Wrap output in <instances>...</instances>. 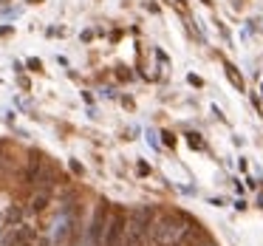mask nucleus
<instances>
[{
	"mask_svg": "<svg viewBox=\"0 0 263 246\" xmlns=\"http://www.w3.org/2000/svg\"><path fill=\"white\" fill-rule=\"evenodd\" d=\"M195 221H190L187 215L181 212H167V215H156L153 226H150V235L147 240L153 246H170V243H178L181 235L193 226Z\"/></svg>",
	"mask_w": 263,
	"mask_h": 246,
	"instance_id": "obj_1",
	"label": "nucleus"
},
{
	"mask_svg": "<svg viewBox=\"0 0 263 246\" xmlns=\"http://www.w3.org/2000/svg\"><path fill=\"white\" fill-rule=\"evenodd\" d=\"M156 221V206L153 204H142L127 215V226H125V238L122 246H144L147 243L150 226Z\"/></svg>",
	"mask_w": 263,
	"mask_h": 246,
	"instance_id": "obj_2",
	"label": "nucleus"
},
{
	"mask_svg": "<svg viewBox=\"0 0 263 246\" xmlns=\"http://www.w3.org/2000/svg\"><path fill=\"white\" fill-rule=\"evenodd\" d=\"M125 226H127V212L122 210V206L110 210L108 223H105V235H102V246H122Z\"/></svg>",
	"mask_w": 263,
	"mask_h": 246,
	"instance_id": "obj_3",
	"label": "nucleus"
},
{
	"mask_svg": "<svg viewBox=\"0 0 263 246\" xmlns=\"http://www.w3.org/2000/svg\"><path fill=\"white\" fill-rule=\"evenodd\" d=\"M108 215H110V204H108V201H99V204L93 206L91 226H88V240H91V246H102V235H105Z\"/></svg>",
	"mask_w": 263,
	"mask_h": 246,
	"instance_id": "obj_4",
	"label": "nucleus"
},
{
	"mask_svg": "<svg viewBox=\"0 0 263 246\" xmlns=\"http://www.w3.org/2000/svg\"><path fill=\"white\" fill-rule=\"evenodd\" d=\"M34 226L29 223H17V226H6V232L0 235V246H23L34 238Z\"/></svg>",
	"mask_w": 263,
	"mask_h": 246,
	"instance_id": "obj_5",
	"label": "nucleus"
},
{
	"mask_svg": "<svg viewBox=\"0 0 263 246\" xmlns=\"http://www.w3.org/2000/svg\"><path fill=\"white\" fill-rule=\"evenodd\" d=\"M43 167H46V159H43L40 153H31L29 161H26V167H23V173H20V184H23V187H34L40 173H43Z\"/></svg>",
	"mask_w": 263,
	"mask_h": 246,
	"instance_id": "obj_6",
	"label": "nucleus"
},
{
	"mask_svg": "<svg viewBox=\"0 0 263 246\" xmlns=\"http://www.w3.org/2000/svg\"><path fill=\"white\" fill-rule=\"evenodd\" d=\"M48 206H51V190H34V195L29 198L26 212H31V215H43Z\"/></svg>",
	"mask_w": 263,
	"mask_h": 246,
	"instance_id": "obj_7",
	"label": "nucleus"
},
{
	"mask_svg": "<svg viewBox=\"0 0 263 246\" xmlns=\"http://www.w3.org/2000/svg\"><path fill=\"white\" fill-rule=\"evenodd\" d=\"M23 215H26V210L20 204L6 206L3 210V226H17V223H23Z\"/></svg>",
	"mask_w": 263,
	"mask_h": 246,
	"instance_id": "obj_8",
	"label": "nucleus"
},
{
	"mask_svg": "<svg viewBox=\"0 0 263 246\" xmlns=\"http://www.w3.org/2000/svg\"><path fill=\"white\" fill-rule=\"evenodd\" d=\"M9 164H12V153H9V144L0 142V176L9 173Z\"/></svg>",
	"mask_w": 263,
	"mask_h": 246,
	"instance_id": "obj_9",
	"label": "nucleus"
},
{
	"mask_svg": "<svg viewBox=\"0 0 263 246\" xmlns=\"http://www.w3.org/2000/svg\"><path fill=\"white\" fill-rule=\"evenodd\" d=\"M227 77L232 80V85H235V88H240V91H243V80H240V77L235 74V68H232V65H227Z\"/></svg>",
	"mask_w": 263,
	"mask_h": 246,
	"instance_id": "obj_10",
	"label": "nucleus"
},
{
	"mask_svg": "<svg viewBox=\"0 0 263 246\" xmlns=\"http://www.w3.org/2000/svg\"><path fill=\"white\" fill-rule=\"evenodd\" d=\"M23 246H48V240L46 238H37V235H34V238H31L29 243H23Z\"/></svg>",
	"mask_w": 263,
	"mask_h": 246,
	"instance_id": "obj_11",
	"label": "nucleus"
},
{
	"mask_svg": "<svg viewBox=\"0 0 263 246\" xmlns=\"http://www.w3.org/2000/svg\"><path fill=\"white\" fill-rule=\"evenodd\" d=\"M190 144H193V147H201V144H204V142H201V139H198V133H190Z\"/></svg>",
	"mask_w": 263,
	"mask_h": 246,
	"instance_id": "obj_12",
	"label": "nucleus"
},
{
	"mask_svg": "<svg viewBox=\"0 0 263 246\" xmlns=\"http://www.w3.org/2000/svg\"><path fill=\"white\" fill-rule=\"evenodd\" d=\"M29 68H31V71H40V60L31 57V60H29Z\"/></svg>",
	"mask_w": 263,
	"mask_h": 246,
	"instance_id": "obj_13",
	"label": "nucleus"
},
{
	"mask_svg": "<svg viewBox=\"0 0 263 246\" xmlns=\"http://www.w3.org/2000/svg\"><path fill=\"white\" fill-rule=\"evenodd\" d=\"M170 246H181V243H170Z\"/></svg>",
	"mask_w": 263,
	"mask_h": 246,
	"instance_id": "obj_14",
	"label": "nucleus"
},
{
	"mask_svg": "<svg viewBox=\"0 0 263 246\" xmlns=\"http://www.w3.org/2000/svg\"><path fill=\"white\" fill-rule=\"evenodd\" d=\"M204 3H212V0H204Z\"/></svg>",
	"mask_w": 263,
	"mask_h": 246,
	"instance_id": "obj_15",
	"label": "nucleus"
},
{
	"mask_svg": "<svg viewBox=\"0 0 263 246\" xmlns=\"http://www.w3.org/2000/svg\"><path fill=\"white\" fill-rule=\"evenodd\" d=\"M3 3H6V0H3Z\"/></svg>",
	"mask_w": 263,
	"mask_h": 246,
	"instance_id": "obj_16",
	"label": "nucleus"
}]
</instances>
